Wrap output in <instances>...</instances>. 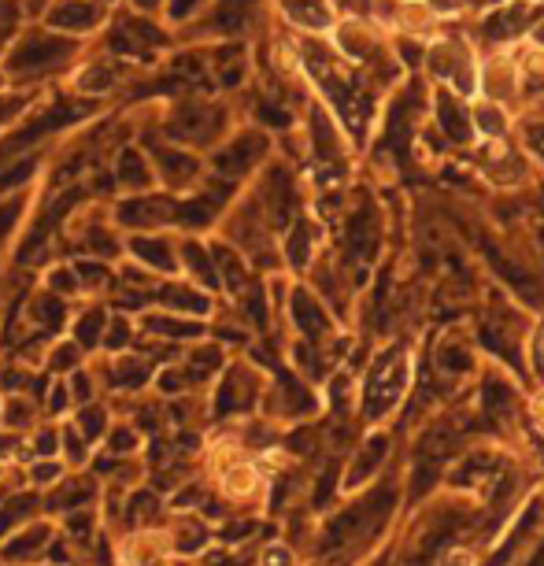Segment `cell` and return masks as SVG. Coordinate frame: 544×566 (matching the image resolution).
I'll list each match as a JSON object with an SVG mask.
<instances>
[{"instance_id":"cell-23","label":"cell","mask_w":544,"mask_h":566,"mask_svg":"<svg viewBox=\"0 0 544 566\" xmlns=\"http://www.w3.org/2000/svg\"><path fill=\"white\" fill-rule=\"evenodd\" d=\"M515 85H519L515 67H504V63H500V60L489 63V93H493L496 101L511 97V90H515Z\"/></svg>"},{"instance_id":"cell-9","label":"cell","mask_w":544,"mask_h":566,"mask_svg":"<svg viewBox=\"0 0 544 566\" xmlns=\"http://www.w3.org/2000/svg\"><path fill=\"white\" fill-rule=\"evenodd\" d=\"M49 23L82 34V30H90V27L101 23V8L97 4H82V0H63L56 12L49 15Z\"/></svg>"},{"instance_id":"cell-20","label":"cell","mask_w":544,"mask_h":566,"mask_svg":"<svg viewBox=\"0 0 544 566\" xmlns=\"http://www.w3.org/2000/svg\"><path fill=\"white\" fill-rule=\"evenodd\" d=\"M30 315H34V323L41 329H60L63 326V315H67V307H63V301H56V296H38L34 307H30Z\"/></svg>"},{"instance_id":"cell-37","label":"cell","mask_w":544,"mask_h":566,"mask_svg":"<svg viewBox=\"0 0 544 566\" xmlns=\"http://www.w3.org/2000/svg\"><path fill=\"white\" fill-rule=\"evenodd\" d=\"M4 82H8V78H4V67H0V90H4Z\"/></svg>"},{"instance_id":"cell-34","label":"cell","mask_w":544,"mask_h":566,"mask_svg":"<svg viewBox=\"0 0 544 566\" xmlns=\"http://www.w3.org/2000/svg\"><path fill=\"white\" fill-rule=\"evenodd\" d=\"M533 352H537V367H541V374H544V326H541V334H537V348H533Z\"/></svg>"},{"instance_id":"cell-25","label":"cell","mask_w":544,"mask_h":566,"mask_svg":"<svg viewBox=\"0 0 544 566\" xmlns=\"http://www.w3.org/2000/svg\"><path fill=\"white\" fill-rule=\"evenodd\" d=\"M137 444H142V437H137L134 426H115V430H108V455H134Z\"/></svg>"},{"instance_id":"cell-15","label":"cell","mask_w":544,"mask_h":566,"mask_svg":"<svg viewBox=\"0 0 544 566\" xmlns=\"http://www.w3.org/2000/svg\"><path fill=\"white\" fill-rule=\"evenodd\" d=\"M74 430H79L85 441H97V437L108 433V411L101 408V403H82L79 419H74Z\"/></svg>"},{"instance_id":"cell-14","label":"cell","mask_w":544,"mask_h":566,"mask_svg":"<svg viewBox=\"0 0 544 566\" xmlns=\"http://www.w3.org/2000/svg\"><path fill=\"white\" fill-rule=\"evenodd\" d=\"M293 315H296V326H301L307 337H323V334H326V315H323V307H318L307 293H296Z\"/></svg>"},{"instance_id":"cell-26","label":"cell","mask_w":544,"mask_h":566,"mask_svg":"<svg viewBox=\"0 0 544 566\" xmlns=\"http://www.w3.org/2000/svg\"><path fill=\"white\" fill-rule=\"evenodd\" d=\"M63 478V463L60 459H38L34 467H30V482L34 485H52Z\"/></svg>"},{"instance_id":"cell-13","label":"cell","mask_w":544,"mask_h":566,"mask_svg":"<svg viewBox=\"0 0 544 566\" xmlns=\"http://www.w3.org/2000/svg\"><path fill=\"white\" fill-rule=\"evenodd\" d=\"M255 485H260V474H255L249 463H230L227 470H222V493L233 496V500L252 496Z\"/></svg>"},{"instance_id":"cell-30","label":"cell","mask_w":544,"mask_h":566,"mask_svg":"<svg viewBox=\"0 0 544 566\" xmlns=\"http://www.w3.org/2000/svg\"><path fill=\"white\" fill-rule=\"evenodd\" d=\"M71 392H74V400H79V403H90V378H85V374H74V378H71Z\"/></svg>"},{"instance_id":"cell-7","label":"cell","mask_w":544,"mask_h":566,"mask_svg":"<svg viewBox=\"0 0 544 566\" xmlns=\"http://www.w3.org/2000/svg\"><path fill=\"white\" fill-rule=\"evenodd\" d=\"M41 511L38 493H12L0 500V541H8L15 530H23L27 522H34Z\"/></svg>"},{"instance_id":"cell-1","label":"cell","mask_w":544,"mask_h":566,"mask_svg":"<svg viewBox=\"0 0 544 566\" xmlns=\"http://www.w3.org/2000/svg\"><path fill=\"white\" fill-rule=\"evenodd\" d=\"M393 511V493L389 489H378L375 496H363L359 504L345 507L341 515H334L326 522L323 530V548H341V544H352L359 537H367V533H375L381 522L389 518Z\"/></svg>"},{"instance_id":"cell-27","label":"cell","mask_w":544,"mask_h":566,"mask_svg":"<svg viewBox=\"0 0 544 566\" xmlns=\"http://www.w3.org/2000/svg\"><path fill=\"white\" fill-rule=\"evenodd\" d=\"M119 175H123L126 181H130V186H142V181L148 178V170H145V164H142V159H137L134 153H126V156H123V164H119Z\"/></svg>"},{"instance_id":"cell-17","label":"cell","mask_w":544,"mask_h":566,"mask_svg":"<svg viewBox=\"0 0 544 566\" xmlns=\"http://www.w3.org/2000/svg\"><path fill=\"white\" fill-rule=\"evenodd\" d=\"M145 329L156 337H200L197 323H186V318H167V315H148Z\"/></svg>"},{"instance_id":"cell-31","label":"cell","mask_w":544,"mask_h":566,"mask_svg":"<svg viewBox=\"0 0 544 566\" xmlns=\"http://www.w3.org/2000/svg\"><path fill=\"white\" fill-rule=\"evenodd\" d=\"M290 563H293V555L285 548H266L263 552V566H290Z\"/></svg>"},{"instance_id":"cell-32","label":"cell","mask_w":544,"mask_h":566,"mask_svg":"<svg viewBox=\"0 0 544 566\" xmlns=\"http://www.w3.org/2000/svg\"><path fill=\"white\" fill-rule=\"evenodd\" d=\"M197 4H200V0H175V4H170V15L181 19V15H189V12H193Z\"/></svg>"},{"instance_id":"cell-21","label":"cell","mask_w":544,"mask_h":566,"mask_svg":"<svg viewBox=\"0 0 544 566\" xmlns=\"http://www.w3.org/2000/svg\"><path fill=\"white\" fill-rule=\"evenodd\" d=\"M104 326H108V318H104L101 307H97V312H85L79 318V326H74V337H79L82 348H97L104 340Z\"/></svg>"},{"instance_id":"cell-33","label":"cell","mask_w":544,"mask_h":566,"mask_svg":"<svg viewBox=\"0 0 544 566\" xmlns=\"http://www.w3.org/2000/svg\"><path fill=\"white\" fill-rule=\"evenodd\" d=\"M441 566H471V555H467V552H448Z\"/></svg>"},{"instance_id":"cell-2","label":"cell","mask_w":544,"mask_h":566,"mask_svg":"<svg viewBox=\"0 0 544 566\" xmlns=\"http://www.w3.org/2000/svg\"><path fill=\"white\" fill-rule=\"evenodd\" d=\"M404 386H408V356H404L400 348H393L367 374V392H363V411H367V419H386V415L397 408V400L404 397Z\"/></svg>"},{"instance_id":"cell-12","label":"cell","mask_w":544,"mask_h":566,"mask_svg":"<svg viewBox=\"0 0 544 566\" xmlns=\"http://www.w3.org/2000/svg\"><path fill=\"white\" fill-rule=\"evenodd\" d=\"M112 374H115V389H142L148 381V363L137 359V356H115L112 359Z\"/></svg>"},{"instance_id":"cell-29","label":"cell","mask_w":544,"mask_h":566,"mask_svg":"<svg viewBox=\"0 0 544 566\" xmlns=\"http://www.w3.org/2000/svg\"><path fill=\"white\" fill-rule=\"evenodd\" d=\"M478 126H482V130H493V134H504V115L496 108H482L478 112Z\"/></svg>"},{"instance_id":"cell-35","label":"cell","mask_w":544,"mask_h":566,"mask_svg":"<svg viewBox=\"0 0 544 566\" xmlns=\"http://www.w3.org/2000/svg\"><path fill=\"white\" fill-rule=\"evenodd\" d=\"M530 566H544V548H541L537 555H533V563H530Z\"/></svg>"},{"instance_id":"cell-19","label":"cell","mask_w":544,"mask_h":566,"mask_svg":"<svg viewBox=\"0 0 544 566\" xmlns=\"http://www.w3.org/2000/svg\"><path fill=\"white\" fill-rule=\"evenodd\" d=\"M34 403H30L27 397H8L4 400V426L8 430H34Z\"/></svg>"},{"instance_id":"cell-8","label":"cell","mask_w":544,"mask_h":566,"mask_svg":"<svg viewBox=\"0 0 544 566\" xmlns=\"http://www.w3.org/2000/svg\"><path fill=\"white\" fill-rule=\"evenodd\" d=\"M159 511H164V504H159V496L153 489H134V493L123 500L119 522L126 530H148L159 518Z\"/></svg>"},{"instance_id":"cell-11","label":"cell","mask_w":544,"mask_h":566,"mask_svg":"<svg viewBox=\"0 0 544 566\" xmlns=\"http://www.w3.org/2000/svg\"><path fill=\"white\" fill-rule=\"evenodd\" d=\"M63 533H67V541L79 544V548H93V533H97V511H93V504L67 511V515H63Z\"/></svg>"},{"instance_id":"cell-36","label":"cell","mask_w":544,"mask_h":566,"mask_svg":"<svg viewBox=\"0 0 544 566\" xmlns=\"http://www.w3.org/2000/svg\"><path fill=\"white\" fill-rule=\"evenodd\" d=\"M137 4H142V8H153V4H156V0H137Z\"/></svg>"},{"instance_id":"cell-28","label":"cell","mask_w":544,"mask_h":566,"mask_svg":"<svg viewBox=\"0 0 544 566\" xmlns=\"http://www.w3.org/2000/svg\"><path fill=\"white\" fill-rule=\"evenodd\" d=\"M52 367H56V370H74V367H79V348H74V345H56V348H52Z\"/></svg>"},{"instance_id":"cell-4","label":"cell","mask_w":544,"mask_h":566,"mask_svg":"<svg viewBox=\"0 0 544 566\" xmlns=\"http://www.w3.org/2000/svg\"><path fill=\"white\" fill-rule=\"evenodd\" d=\"M170 559V537L164 530H130L123 537L119 563L123 566H167Z\"/></svg>"},{"instance_id":"cell-24","label":"cell","mask_w":544,"mask_h":566,"mask_svg":"<svg viewBox=\"0 0 544 566\" xmlns=\"http://www.w3.org/2000/svg\"><path fill=\"white\" fill-rule=\"evenodd\" d=\"M537 518H541V500H533V504L526 507V515L519 518V526H515V537H511V541L504 544V548L496 552V559H493L496 566H500V563H508V555L515 552V544H519L522 537H526V533L533 530V522H537Z\"/></svg>"},{"instance_id":"cell-3","label":"cell","mask_w":544,"mask_h":566,"mask_svg":"<svg viewBox=\"0 0 544 566\" xmlns=\"http://www.w3.org/2000/svg\"><path fill=\"white\" fill-rule=\"evenodd\" d=\"M56 537L52 522H27L8 541H0V566H34L45 559L49 544Z\"/></svg>"},{"instance_id":"cell-22","label":"cell","mask_w":544,"mask_h":566,"mask_svg":"<svg viewBox=\"0 0 544 566\" xmlns=\"http://www.w3.org/2000/svg\"><path fill=\"white\" fill-rule=\"evenodd\" d=\"M381 455H386V441H367V448H363V455L352 463V474H348V485H359L363 478H370V470H375L381 463Z\"/></svg>"},{"instance_id":"cell-10","label":"cell","mask_w":544,"mask_h":566,"mask_svg":"<svg viewBox=\"0 0 544 566\" xmlns=\"http://www.w3.org/2000/svg\"><path fill=\"white\" fill-rule=\"evenodd\" d=\"M167 537H170V552H178V555H197V552H205V548H208L211 533H208V526H205L200 518L186 515L175 530L167 533Z\"/></svg>"},{"instance_id":"cell-5","label":"cell","mask_w":544,"mask_h":566,"mask_svg":"<svg viewBox=\"0 0 544 566\" xmlns=\"http://www.w3.org/2000/svg\"><path fill=\"white\" fill-rule=\"evenodd\" d=\"M97 500V482L90 474H63L60 482H52V489L41 496V507L49 515H67V511L90 507Z\"/></svg>"},{"instance_id":"cell-18","label":"cell","mask_w":544,"mask_h":566,"mask_svg":"<svg viewBox=\"0 0 544 566\" xmlns=\"http://www.w3.org/2000/svg\"><path fill=\"white\" fill-rule=\"evenodd\" d=\"M90 448H93V444L85 441V437H82L79 430H74V422H71V426H63V430H60V455L67 459L71 467H82L85 459H90Z\"/></svg>"},{"instance_id":"cell-6","label":"cell","mask_w":544,"mask_h":566,"mask_svg":"<svg viewBox=\"0 0 544 566\" xmlns=\"http://www.w3.org/2000/svg\"><path fill=\"white\" fill-rule=\"evenodd\" d=\"M252 403H255V378L249 370L233 367L227 378H222V386L216 392V415H219V419H227V415L249 411Z\"/></svg>"},{"instance_id":"cell-16","label":"cell","mask_w":544,"mask_h":566,"mask_svg":"<svg viewBox=\"0 0 544 566\" xmlns=\"http://www.w3.org/2000/svg\"><path fill=\"white\" fill-rule=\"evenodd\" d=\"M134 252L142 255V263L156 266V271H164V274L175 271V260H170V249H167V241H164V238H153V241L137 238V241H134Z\"/></svg>"}]
</instances>
